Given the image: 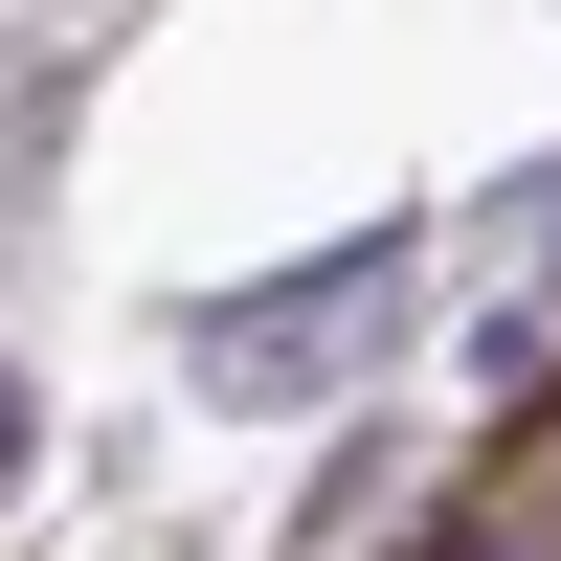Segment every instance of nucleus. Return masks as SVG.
I'll use <instances>...</instances> for the list:
<instances>
[{
  "mask_svg": "<svg viewBox=\"0 0 561 561\" xmlns=\"http://www.w3.org/2000/svg\"><path fill=\"white\" fill-rule=\"evenodd\" d=\"M382 314H404V225H359V248L225 293L180 359H203V404H314V382H359V359H382Z\"/></svg>",
  "mask_w": 561,
  "mask_h": 561,
  "instance_id": "nucleus-1",
  "label": "nucleus"
},
{
  "mask_svg": "<svg viewBox=\"0 0 561 561\" xmlns=\"http://www.w3.org/2000/svg\"><path fill=\"white\" fill-rule=\"evenodd\" d=\"M449 561H539V517H517V494H494V517H472V539H449Z\"/></svg>",
  "mask_w": 561,
  "mask_h": 561,
  "instance_id": "nucleus-2",
  "label": "nucleus"
},
{
  "mask_svg": "<svg viewBox=\"0 0 561 561\" xmlns=\"http://www.w3.org/2000/svg\"><path fill=\"white\" fill-rule=\"evenodd\" d=\"M23 449H45V404H23V382H0V472H23Z\"/></svg>",
  "mask_w": 561,
  "mask_h": 561,
  "instance_id": "nucleus-4",
  "label": "nucleus"
},
{
  "mask_svg": "<svg viewBox=\"0 0 561 561\" xmlns=\"http://www.w3.org/2000/svg\"><path fill=\"white\" fill-rule=\"evenodd\" d=\"M517 517H539V561H561V449H539V472H517Z\"/></svg>",
  "mask_w": 561,
  "mask_h": 561,
  "instance_id": "nucleus-3",
  "label": "nucleus"
}]
</instances>
